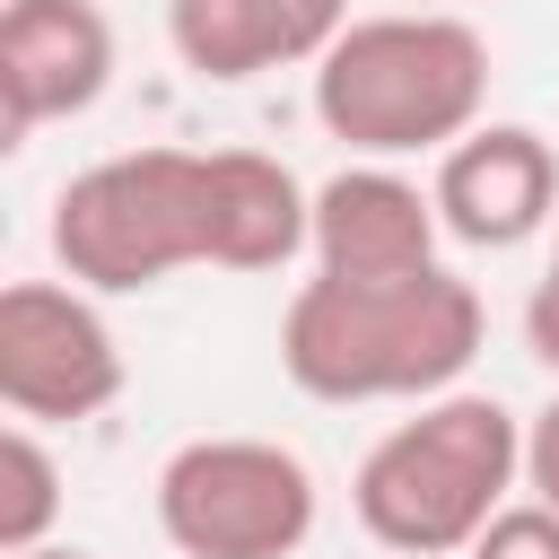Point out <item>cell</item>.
Masks as SVG:
<instances>
[{
  "instance_id": "obj_3",
  "label": "cell",
  "mask_w": 559,
  "mask_h": 559,
  "mask_svg": "<svg viewBox=\"0 0 559 559\" xmlns=\"http://www.w3.org/2000/svg\"><path fill=\"white\" fill-rule=\"evenodd\" d=\"M489 105V44L454 9H376L314 61V122L349 157L454 148Z\"/></svg>"
},
{
  "instance_id": "obj_8",
  "label": "cell",
  "mask_w": 559,
  "mask_h": 559,
  "mask_svg": "<svg viewBox=\"0 0 559 559\" xmlns=\"http://www.w3.org/2000/svg\"><path fill=\"white\" fill-rule=\"evenodd\" d=\"M114 87V26L96 0H9L0 9V148L44 122L87 114Z\"/></svg>"
},
{
  "instance_id": "obj_13",
  "label": "cell",
  "mask_w": 559,
  "mask_h": 559,
  "mask_svg": "<svg viewBox=\"0 0 559 559\" xmlns=\"http://www.w3.org/2000/svg\"><path fill=\"white\" fill-rule=\"evenodd\" d=\"M524 489H533L542 507H559V393L524 419Z\"/></svg>"
},
{
  "instance_id": "obj_11",
  "label": "cell",
  "mask_w": 559,
  "mask_h": 559,
  "mask_svg": "<svg viewBox=\"0 0 559 559\" xmlns=\"http://www.w3.org/2000/svg\"><path fill=\"white\" fill-rule=\"evenodd\" d=\"M52 515H61V463L44 454L35 419H17L0 437V559L52 542Z\"/></svg>"
},
{
  "instance_id": "obj_10",
  "label": "cell",
  "mask_w": 559,
  "mask_h": 559,
  "mask_svg": "<svg viewBox=\"0 0 559 559\" xmlns=\"http://www.w3.org/2000/svg\"><path fill=\"white\" fill-rule=\"evenodd\" d=\"M341 26H349V0H166V44L210 87L323 61Z\"/></svg>"
},
{
  "instance_id": "obj_9",
  "label": "cell",
  "mask_w": 559,
  "mask_h": 559,
  "mask_svg": "<svg viewBox=\"0 0 559 559\" xmlns=\"http://www.w3.org/2000/svg\"><path fill=\"white\" fill-rule=\"evenodd\" d=\"M437 192H419L393 157H349L341 175L314 183V271L341 280H393V271H428L437 262Z\"/></svg>"
},
{
  "instance_id": "obj_15",
  "label": "cell",
  "mask_w": 559,
  "mask_h": 559,
  "mask_svg": "<svg viewBox=\"0 0 559 559\" xmlns=\"http://www.w3.org/2000/svg\"><path fill=\"white\" fill-rule=\"evenodd\" d=\"M17 559H96V550H79V542H35V550H17Z\"/></svg>"
},
{
  "instance_id": "obj_16",
  "label": "cell",
  "mask_w": 559,
  "mask_h": 559,
  "mask_svg": "<svg viewBox=\"0 0 559 559\" xmlns=\"http://www.w3.org/2000/svg\"><path fill=\"white\" fill-rule=\"evenodd\" d=\"M411 9H445V0H411Z\"/></svg>"
},
{
  "instance_id": "obj_12",
  "label": "cell",
  "mask_w": 559,
  "mask_h": 559,
  "mask_svg": "<svg viewBox=\"0 0 559 559\" xmlns=\"http://www.w3.org/2000/svg\"><path fill=\"white\" fill-rule=\"evenodd\" d=\"M463 559H559V507H542V498L515 507V498H507Z\"/></svg>"
},
{
  "instance_id": "obj_14",
  "label": "cell",
  "mask_w": 559,
  "mask_h": 559,
  "mask_svg": "<svg viewBox=\"0 0 559 559\" xmlns=\"http://www.w3.org/2000/svg\"><path fill=\"white\" fill-rule=\"evenodd\" d=\"M524 349L559 376V245H550V271H542L533 297H524Z\"/></svg>"
},
{
  "instance_id": "obj_6",
  "label": "cell",
  "mask_w": 559,
  "mask_h": 559,
  "mask_svg": "<svg viewBox=\"0 0 559 559\" xmlns=\"http://www.w3.org/2000/svg\"><path fill=\"white\" fill-rule=\"evenodd\" d=\"M122 393V341L96 314V288L9 280L0 288V402L35 428H79Z\"/></svg>"
},
{
  "instance_id": "obj_2",
  "label": "cell",
  "mask_w": 559,
  "mask_h": 559,
  "mask_svg": "<svg viewBox=\"0 0 559 559\" xmlns=\"http://www.w3.org/2000/svg\"><path fill=\"white\" fill-rule=\"evenodd\" d=\"M480 288L445 262L393 280L314 271L280 314V367L306 402H437L480 358Z\"/></svg>"
},
{
  "instance_id": "obj_7",
  "label": "cell",
  "mask_w": 559,
  "mask_h": 559,
  "mask_svg": "<svg viewBox=\"0 0 559 559\" xmlns=\"http://www.w3.org/2000/svg\"><path fill=\"white\" fill-rule=\"evenodd\" d=\"M437 218L472 253H515L542 227H559V157L533 122H472L454 148H437Z\"/></svg>"
},
{
  "instance_id": "obj_4",
  "label": "cell",
  "mask_w": 559,
  "mask_h": 559,
  "mask_svg": "<svg viewBox=\"0 0 559 559\" xmlns=\"http://www.w3.org/2000/svg\"><path fill=\"white\" fill-rule=\"evenodd\" d=\"M515 480H524V419L498 393H437L367 445L349 507L376 550L454 559L489 533V515L515 498Z\"/></svg>"
},
{
  "instance_id": "obj_5",
  "label": "cell",
  "mask_w": 559,
  "mask_h": 559,
  "mask_svg": "<svg viewBox=\"0 0 559 559\" xmlns=\"http://www.w3.org/2000/svg\"><path fill=\"white\" fill-rule=\"evenodd\" d=\"M314 507V472L280 437H192L157 472V533L175 559H297Z\"/></svg>"
},
{
  "instance_id": "obj_1",
  "label": "cell",
  "mask_w": 559,
  "mask_h": 559,
  "mask_svg": "<svg viewBox=\"0 0 559 559\" xmlns=\"http://www.w3.org/2000/svg\"><path fill=\"white\" fill-rule=\"evenodd\" d=\"M306 236L314 192L262 148H122L52 201V262L96 297H140L192 262L280 271Z\"/></svg>"
}]
</instances>
